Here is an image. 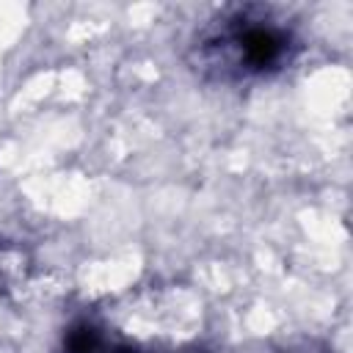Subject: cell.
I'll list each match as a JSON object with an SVG mask.
<instances>
[{"label": "cell", "instance_id": "1", "mask_svg": "<svg viewBox=\"0 0 353 353\" xmlns=\"http://www.w3.org/2000/svg\"><path fill=\"white\" fill-rule=\"evenodd\" d=\"M303 52L295 19L270 3H232L190 36L185 61L210 85H256L284 74Z\"/></svg>", "mask_w": 353, "mask_h": 353}, {"label": "cell", "instance_id": "2", "mask_svg": "<svg viewBox=\"0 0 353 353\" xmlns=\"http://www.w3.org/2000/svg\"><path fill=\"white\" fill-rule=\"evenodd\" d=\"M58 353H149V347L124 336L99 317H74L63 334Z\"/></svg>", "mask_w": 353, "mask_h": 353}, {"label": "cell", "instance_id": "3", "mask_svg": "<svg viewBox=\"0 0 353 353\" xmlns=\"http://www.w3.org/2000/svg\"><path fill=\"white\" fill-rule=\"evenodd\" d=\"M30 265V254L19 243L0 237V301L28 281Z\"/></svg>", "mask_w": 353, "mask_h": 353}, {"label": "cell", "instance_id": "4", "mask_svg": "<svg viewBox=\"0 0 353 353\" xmlns=\"http://www.w3.org/2000/svg\"><path fill=\"white\" fill-rule=\"evenodd\" d=\"M276 353H336L325 339H317V336H298V339H290L284 342L281 347H276Z\"/></svg>", "mask_w": 353, "mask_h": 353}, {"label": "cell", "instance_id": "5", "mask_svg": "<svg viewBox=\"0 0 353 353\" xmlns=\"http://www.w3.org/2000/svg\"><path fill=\"white\" fill-rule=\"evenodd\" d=\"M149 353H207V350L199 347V345H179V347H157V350H149Z\"/></svg>", "mask_w": 353, "mask_h": 353}]
</instances>
